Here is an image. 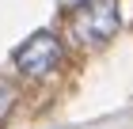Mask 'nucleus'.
<instances>
[{
  "mask_svg": "<svg viewBox=\"0 0 133 129\" xmlns=\"http://www.w3.org/2000/svg\"><path fill=\"white\" fill-rule=\"evenodd\" d=\"M15 103H19V87H15V80L0 76V125L11 118V110H15Z\"/></svg>",
  "mask_w": 133,
  "mask_h": 129,
  "instance_id": "7ed1b4c3",
  "label": "nucleus"
},
{
  "mask_svg": "<svg viewBox=\"0 0 133 129\" xmlns=\"http://www.w3.org/2000/svg\"><path fill=\"white\" fill-rule=\"evenodd\" d=\"M11 61H15V69H19L23 76L42 80V76H50L53 69H61V61H65L61 38H57L53 30H38V34H31L19 50L11 53Z\"/></svg>",
  "mask_w": 133,
  "mask_h": 129,
  "instance_id": "f03ea898",
  "label": "nucleus"
},
{
  "mask_svg": "<svg viewBox=\"0 0 133 129\" xmlns=\"http://www.w3.org/2000/svg\"><path fill=\"white\" fill-rule=\"evenodd\" d=\"M122 27L118 0H84L69 11V38L76 46H103Z\"/></svg>",
  "mask_w": 133,
  "mask_h": 129,
  "instance_id": "f257e3e1",
  "label": "nucleus"
}]
</instances>
